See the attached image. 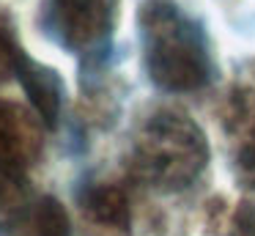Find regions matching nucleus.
<instances>
[{
  "label": "nucleus",
  "instance_id": "1",
  "mask_svg": "<svg viewBox=\"0 0 255 236\" xmlns=\"http://www.w3.org/2000/svg\"><path fill=\"white\" fill-rule=\"evenodd\" d=\"M140 41L148 77L165 91H195L209 80V52L200 27L165 0L140 14Z\"/></svg>",
  "mask_w": 255,
  "mask_h": 236
},
{
  "label": "nucleus",
  "instance_id": "2",
  "mask_svg": "<svg viewBox=\"0 0 255 236\" xmlns=\"http://www.w3.org/2000/svg\"><path fill=\"white\" fill-rule=\"evenodd\" d=\"M209 162V143L200 126L181 113H156L134 137L132 170L159 190H181Z\"/></svg>",
  "mask_w": 255,
  "mask_h": 236
},
{
  "label": "nucleus",
  "instance_id": "3",
  "mask_svg": "<svg viewBox=\"0 0 255 236\" xmlns=\"http://www.w3.org/2000/svg\"><path fill=\"white\" fill-rule=\"evenodd\" d=\"M41 154V126L25 107L0 102V231L30 203L28 173Z\"/></svg>",
  "mask_w": 255,
  "mask_h": 236
},
{
  "label": "nucleus",
  "instance_id": "4",
  "mask_svg": "<svg viewBox=\"0 0 255 236\" xmlns=\"http://www.w3.org/2000/svg\"><path fill=\"white\" fill-rule=\"evenodd\" d=\"M58 38L74 52H96L110 38L116 0H50Z\"/></svg>",
  "mask_w": 255,
  "mask_h": 236
},
{
  "label": "nucleus",
  "instance_id": "5",
  "mask_svg": "<svg viewBox=\"0 0 255 236\" xmlns=\"http://www.w3.org/2000/svg\"><path fill=\"white\" fill-rule=\"evenodd\" d=\"M17 77L22 82L25 93L30 96V102H33V110L41 118V124L55 126L58 113H61V99H63V88H61L58 74L22 55L17 63Z\"/></svg>",
  "mask_w": 255,
  "mask_h": 236
},
{
  "label": "nucleus",
  "instance_id": "6",
  "mask_svg": "<svg viewBox=\"0 0 255 236\" xmlns=\"http://www.w3.org/2000/svg\"><path fill=\"white\" fill-rule=\"evenodd\" d=\"M6 236H72L66 209L55 198H36L14 217Z\"/></svg>",
  "mask_w": 255,
  "mask_h": 236
},
{
  "label": "nucleus",
  "instance_id": "7",
  "mask_svg": "<svg viewBox=\"0 0 255 236\" xmlns=\"http://www.w3.org/2000/svg\"><path fill=\"white\" fill-rule=\"evenodd\" d=\"M83 209L91 220L110 228H124L129 223V201L124 190L113 184H94L83 195Z\"/></svg>",
  "mask_w": 255,
  "mask_h": 236
},
{
  "label": "nucleus",
  "instance_id": "8",
  "mask_svg": "<svg viewBox=\"0 0 255 236\" xmlns=\"http://www.w3.org/2000/svg\"><path fill=\"white\" fill-rule=\"evenodd\" d=\"M236 173L244 187H255V121L247 126L236 151Z\"/></svg>",
  "mask_w": 255,
  "mask_h": 236
},
{
  "label": "nucleus",
  "instance_id": "9",
  "mask_svg": "<svg viewBox=\"0 0 255 236\" xmlns=\"http://www.w3.org/2000/svg\"><path fill=\"white\" fill-rule=\"evenodd\" d=\"M22 58L19 47L14 44V33L8 27L6 16L0 14V82L6 80L8 74H17V63Z\"/></svg>",
  "mask_w": 255,
  "mask_h": 236
},
{
  "label": "nucleus",
  "instance_id": "10",
  "mask_svg": "<svg viewBox=\"0 0 255 236\" xmlns=\"http://www.w3.org/2000/svg\"><path fill=\"white\" fill-rule=\"evenodd\" d=\"M228 236H255V203H247L236 212Z\"/></svg>",
  "mask_w": 255,
  "mask_h": 236
}]
</instances>
